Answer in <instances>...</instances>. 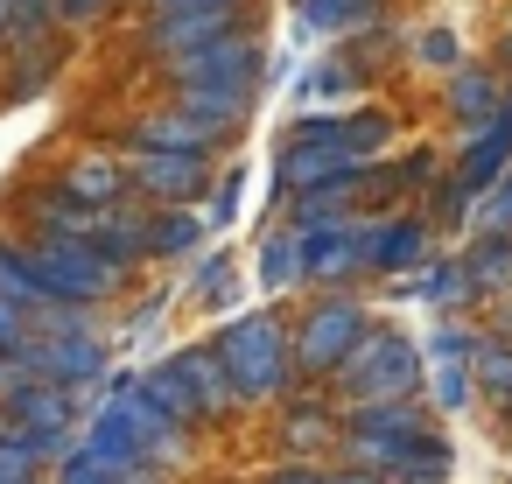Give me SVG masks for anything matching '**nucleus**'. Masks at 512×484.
I'll list each match as a JSON object with an SVG mask.
<instances>
[{
    "mask_svg": "<svg viewBox=\"0 0 512 484\" xmlns=\"http://www.w3.org/2000/svg\"><path fill=\"white\" fill-rule=\"evenodd\" d=\"M330 393V414L337 421H351V414H379V407H407V400H421V344L407 337V330H393V323H372L365 337H358V351L323 379Z\"/></svg>",
    "mask_w": 512,
    "mask_h": 484,
    "instance_id": "f257e3e1",
    "label": "nucleus"
},
{
    "mask_svg": "<svg viewBox=\"0 0 512 484\" xmlns=\"http://www.w3.org/2000/svg\"><path fill=\"white\" fill-rule=\"evenodd\" d=\"M337 456H344V470H365V477H379V484L414 477V470H449L442 435H435V421L421 414V400L337 421Z\"/></svg>",
    "mask_w": 512,
    "mask_h": 484,
    "instance_id": "f03ea898",
    "label": "nucleus"
},
{
    "mask_svg": "<svg viewBox=\"0 0 512 484\" xmlns=\"http://www.w3.org/2000/svg\"><path fill=\"white\" fill-rule=\"evenodd\" d=\"M218 358H225V372H232V393H239V407H267V400H302L295 393V344H288V330L267 316V309H253V316H232L225 330H218Z\"/></svg>",
    "mask_w": 512,
    "mask_h": 484,
    "instance_id": "7ed1b4c3",
    "label": "nucleus"
},
{
    "mask_svg": "<svg viewBox=\"0 0 512 484\" xmlns=\"http://www.w3.org/2000/svg\"><path fill=\"white\" fill-rule=\"evenodd\" d=\"M365 330H372V316H365L351 295H323V302L295 323V372H302V379H330V372L358 351Z\"/></svg>",
    "mask_w": 512,
    "mask_h": 484,
    "instance_id": "20e7f679",
    "label": "nucleus"
},
{
    "mask_svg": "<svg viewBox=\"0 0 512 484\" xmlns=\"http://www.w3.org/2000/svg\"><path fill=\"white\" fill-rule=\"evenodd\" d=\"M470 358H477V323H442V330L421 337V400L435 414H463L477 400Z\"/></svg>",
    "mask_w": 512,
    "mask_h": 484,
    "instance_id": "39448f33",
    "label": "nucleus"
},
{
    "mask_svg": "<svg viewBox=\"0 0 512 484\" xmlns=\"http://www.w3.org/2000/svg\"><path fill=\"white\" fill-rule=\"evenodd\" d=\"M162 78L183 92V85H218V92H260V36L253 29H232L190 57H169Z\"/></svg>",
    "mask_w": 512,
    "mask_h": 484,
    "instance_id": "423d86ee",
    "label": "nucleus"
},
{
    "mask_svg": "<svg viewBox=\"0 0 512 484\" xmlns=\"http://www.w3.org/2000/svg\"><path fill=\"white\" fill-rule=\"evenodd\" d=\"M505 169H512V113L463 141L456 176H449V183H442V197H435V218H463V211H470V197H491V190L505 183Z\"/></svg>",
    "mask_w": 512,
    "mask_h": 484,
    "instance_id": "0eeeda50",
    "label": "nucleus"
},
{
    "mask_svg": "<svg viewBox=\"0 0 512 484\" xmlns=\"http://www.w3.org/2000/svg\"><path fill=\"white\" fill-rule=\"evenodd\" d=\"M22 365L43 379V386H99L106 379V344L92 330H29L22 344Z\"/></svg>",
    "mask_w": 512,
    "mask_h": 484,
    "instance_id": "6e6552de",
    "label": "nucleus"
},
{
    "mask_svg": "<svg viewBox=\"0 0 512 484\" xmlns=\"http://www.w3.org/2000/svg\"><path fill=\"white\" fill-rule=\"evenodd\" d=\"M106 407L127 421V435H134V449H141V463L148 470H169V463H183V449H190V428H176L148 393H141V379H106Z\"/></svg>",
    "mask_w": 512,
    "mask_h": 484,
    "instance_id": "1a4fd4ad",
    "label": "nucleus"
},
{
    "mask_svg": "<svg viewBox=\"0 0 512 484\" xmlns=\"http://www.w3.org/2000/svg\"><path fill=\"white\" fill-rule=\"evenodd\" d=\"M120 169H127V190H134V197H155L162 211H197V197L211 190V169H204L197 155H148V148H127Z\"/></svg>",
    "mask_w": 512,
    "mask_h": 484,
    "instance_id": "9d476101",
    "label": "nucleus"
},
{
    "mask_svg": "<svg viewBox=\"0 0 512 484\" xmlns=\"http://www.w3.org/2000/svg\"><path fill=\"white\" fill-rule=\"evenodd\" d=\"M78 407H85V393L36 379V386H22V393L0 400V421L22 428V435H36V442H50V435H78Z\"/></svg>",
    "mask_w": 512,
    "mask_h": 484,
    "instance_id": "9b49d317",
    "label": "nucleus"
},
{
    "mask_svg": "<svg viewBox=\"0 0 512 484\" xmlns=\"http://www.w3.org/2000/svg\"><path fill=\"white\" fill-rule=\"evenodd\" d=\"M288 141H330V148H344L351 162H372V155L393 148V120L372 113V106H365V113H344V120H337V113H309V120L288 127Z\"/></svg>",
    "mask_w": 512,
    "mask_h": 484,
    "instance_id": "f8f14e48",
    "label": "nucleus"
},
{
    "mask_svg": "<svg viewBox=\"0 0 512 484\" xmlns=\"http://www.w3.org/2000/svg\"><path fill=\"white\" fill-rule=\"evenodd\" d=\"M218 141H225L218 127H204L197 113H183V106L169 99V106H148V113L134 120V141H127V148H148V155H197V162H204Z\"/></svg>",
    "mask_w": 512,
    "mask_h": 484,
    "instance_id": "ddd939ff",
    "label": "nucleus"
},
{
    "mask_svg": "<svg viewBox=\"0 0 512 484\" xmlns=\"http://www.w3.org/2000/svg\"><path fill=\"white\" fill-rule=\"evenodd\" d=\"M358 274H372V218L309 232V281H358Z\"/></svg>",
    "mask_w": 512,
    "mask_h": 484,
    "instance_id": "4468645a",
    "label": "nucleus"
},
{
    "mask_svg": "<svg viewBox=\"0 0 512 484\" xmlns=\"http://www.w3.org/2000/svg\"><path fill=\"white\" fill-rule=\"evenodd\" d=\"M169 372L183 379V393L197 400V414H204V421H225V414L239 407V393H232V372H225L218 344H183V351L169 358Z\"/></svg>",
    "mask_w": 512,
    "mask_h": 484,
    "instance_id": "2eb2a0df",
    "label": "nucleus"
},
{
    "mask_svg": "<svg viewBox=\"0 0 512 484\" xmlns=\"http://www.w3.org/2000/svg\"><path fill=\"white\" fill-rule=\"evenodd\" d=\"M64 197L85 204V211H120V197H127L120 155H71L64 162Z\"/></svg>",
    "mask_w": 512,
    "mask_h": 484,
    "instance_id": "dca6fc26",
    "label": "nucleus"
},
{
    "mask_svg": "<svg viewBox=\"0 0 512 484\" xmlns=\"http://www.w3.org/2000/svg\"><path fill=\"white\" fill-rule=\"evenodd\" d=\"M449 120L463 127V141H470V134H484L491 120H505V92H498V78L463 64V71L449 78Z\"/></svg>",
    "mask_w": 512,
    "mask_h": 484,
    "instance_id": "f3484780",
    "label": "nucleus"
},
{
    "mask_svg": "<svg viewBox=\"0 0 512 484\" xmlns=\"http://www.w3.org/2000/svg\"><path fill=\"white\" fill-rule=\"evenodd\" d=\"M232 29H239L232 15H176V22H148V57H155V71H162L169 57H190V50H204V43L232 36Z\"/></svg>",
    "mask_w": 512,
    "mask_h": 484,
    "instance_id": "a211bd4d",
    "label": "nucleus"
},
{
    "mask_svg": "<svg viewBox=\"0 0 512 484\" xmlns=\"http://www.w3.org/2000/svg\"><path fill=\"white\" fill-rule=\"evenodd\" d=\"M428 253V225L421 218H372V274H407Z\"/></svg>",
    "mask_w": 512,
    "mask_h": 484,
    "instance_id": "6ab92c4d",
    "label": "nucleus"
},
{
    "mask_svg": "<svg viewBox=\"0 0 512 484\" xmlns=\"http://www.w3.org/2000/svg\"><path fill=\"white\" fill-rule=\"evenodd\" d=\"M253 274H260V288H302V281H309V239H302L295 225H288V232H267Z\"/></svg>",
    "mask_w": 512,
    "mask_h": 484,
    "instance_id": "aec40b11",
    "label": "nucleus"
},
{
    "mask_svg": "<svg viewBox=\"0 0 512 484\" xmlns=\"http://www.w3.org/2000/svg\"><path fill=\"white\" fill-rule=\"evenodd\" d=\"M379 8L386 0H295V15H302L309 36H358V29L379 22Z\"/></svg>",
    "mask_w": 512,
    "mask_h": 484,
    "instance_id": "412c9836",
    "label": "nucleus"
},
{
    "mask_svg": "<svg viewBox=\"0 0 512 484\" xmlns=\"http://www.w3.org/2000/svg\"><path fill=\"white\" fill-rule=\"evenodd\" d=\"M281 449H295V463H309L316 449H337V414H330V400H295V414H288V428H281Z\"/></svg>",
    "mask_w": 512,
    "mask_h": 484,
    "instance_id": "4be33fe9",
    "label": "nucleus"
},
{
    "mask_svg": "<svg viewBox=\"0 0 512 484\" xmlns=\"http://www.w3.org/2000/svg\"><path fill=\"white\" fill-rule=\"evenodd\" d=\"M463 267H470V295H491V302H512V239H477L470 253H463Z\"/></svg>",
    "mask_w": 512,
    "mask_h": 484,
    "instance_id": "5701e85b",
    "label": "nucleus"
},
{
    "mask_svg": "<svg viewBox=\"0 0 512 484\" xmlns=\"http://www.w3.org/2000/svg\"><path fill=\"white\" fill-rule=\"evenodd\" d=\"M358 92H365V71H358V64H344V57H330V64H316V71L295 85V106H302V113H316L323 99H358Z\"/></svg>",
    "mask_w": 512,
    "mask_h": 484,
    "instance_id": "b1692460",
    "label": "nucleus"
},
{
    "mask_svg": "<svg viewBox=\"0 0 512 484\" xmlns=\"http://www.w3.org/2000/svg\"><path fill=\"white\" fill-rule=\"evenodd\" d=\"M176 106H183V113H197L204 127H218V134H232V127L246 120V106H253V92H218V85H183V92H176Z\"/></svg>",
    "mask_w": 512,
    "mask_h": 484,
    "instance_id": "393cba45",
    "label": "nucleus"
},
{
    "mask_svg": "<svg viewBox=\"0 0 512 484\" xmlns=\"http://www.w3.org/2000/svg\"><path fill=\"white\" fill-rule=\"evenodd\" d=\"M197 239H204L197 211H148V260H183L197 253Z\"/></svg>",
    "mask_w": 512,
    "mask_h": 484,
    "instance_id": "a878e982",
    "label": "nucleus"
},
{
    "mask_svg": "<svg viewBox=\"0 0 512 484\" xmlns=\"http://www.w3.org/2000/svg\"><path fill=\"white\" fill-rule=\"evenodd\" d=\"M414 295H421L428 309H463V302H477V295H470V267H463V260H428V281H421Z\"/></svg>",
    "mask_w": 512,
    "mask_h": 484,
    "instance_id": "bb28decb",
    "label": "nucleus"
},
{
    "mask_svg": "<svg viewBox=\"0 0 512 484\" xmlns=\"http://www.w3.org/2000/svg\"><path fill=\"white\" fill-rule=\"evenodd\" d=\"M57 484H169L162 470H113V463H92V456H71L57 470Z\"/></svg>",
    "mask_w": 512,
    "mask_h": 484,
    "instance_id": "cd10ccee",
    "label": "nucleus"
},
{
    "mask_svg": "<svg viewBox=\"0 0 512 484\" xmlns=\"http://www.w3.org/2000/svg\"><path fill=\"white\" fill-rule=\"evenodd\" d=\"M414 50H421V64H428V71H449V78L463 71V43H456L449 29H428V36H421Z\"/></svg>",
    "mask_w": 512,
    "mask_h": 484,
    "instance_id": "c85d7f7f",
    "label": "nucleus"
},
{
    "mask_svg": "<svg viewBox=\"0 0 512 484\" xmlns=\"http://www.w3.org/2000/svg\"><path fill=\"white\" fill-rule=\"evenodd\" d=\"M267 484H379V477H365V470H323V463H288Z\"/></svg>",
    "mask_w": 512,
    "mask_h": 484,
    "instance_id": "c756f323",
    "label": "nucleus"
},
{
    "mask_svg": "<svg viewBox=\"0 0 512 484\" xmlns=\"http://www.w3.org/2000/svg\"><path fill=\"white\" fill-rule=\"evenodd\" d=\"M239 197H246V183H239V169H232V176H218V190H211V218H204V232H211V225H232V211H239Z\"/></svg>",
    "mask_w": 512,
    "mask_h": 484,
    "instance_id": "7c9ffc66",
    "label": "nucleus"
},
{
    "mask_svg": "<svg viewBox=\"0 0 512 484\" xmlns=\"http://www.w3.org/2000/svg\"><path fill=\"white\" fill-rule=\"evenodd\" d=\"M484 232H491V239H512V176L484 197Z\"/></svg>",
    "mask_w": 512,
    "mask_h": 484,
    "instance_id": "2f4dec72",
    "label": "nucleus"
},
{
    "mask_svg": "<svg viewBox=\"0 0 512 484\" xmlns=\"http://www.w3.org/2000/svg\"><path fill=\"white\" fill-rule=\"evenodd\" d=\"M155 22H176V15H232L239 0H148Z\"/></svg>",
    "mask_w": 512,
    "mask_h": 484,
    "instance_id": "473e14b6",
    "label": "nucleus"
},
{
    "mask_svg": "<svg viewBox=\"0 0 512 484\" xmlns=\"http://www.w3.org/2000/svg\"><path fill=\"white\" fill-rule=\"evenodd\" d=\"M22 344H29V309H15L0 295V351H22Z\"/></svg>",
    "mask_w": 512,
    "mask_h": 484,
    "instance_id": "72a5a7b5",
    "label": "nucleus"
},
{
    "mask_svg": "<svg viewBox=\"0 0 512 484\" xmlns=\"http://www.w3.org/2000/svg\"><path fill=\"white\" fill-rule=\"evenodd\" d=\"M232 288H239V267H232V260H211V267H204V302H225Z\"/></svg>",
    "mask_w": 512,
    "mask_h": 484,
    "instance_id": "f704fd0d",
    "label": "nucleus"
},
{
    "mask_svg": "<svg viewBox=\"0 0 512 484\" xmlns=\"http://www.w3.org/2000/svg\"><path fill=\"white\" fill-rule=\"evenodd\" d=\"M113 8V0H64V29H85V22H99Z\"/></svg>",
    "mask_w": 512,
    "mask_h": 484,
    "instance_id": "c9c22d12",
    "label": "nucleus"
},
{
    "mask_svg": "<svg viewBox=\"0 0 512 484\" xmlns=\"http://www.w3.org/2000/svg\"><path fill=\"white\" fill-rule=\"evenodd\" d=\"M505 337H512V302H505Z\"/></svg>",
    "mask_w": 512,
    "mask_h": 484,
    "instance_id": "e433bc0d",
    "label": "nucleus"
},
{
    "mask_svg": "<svg viewBox=\"0 0 512 484\" xmlns=\"http://www.w3.org/2000/svg\"><path fill=\"white\" fill-rule=\"evenodd\" d=\"M505 57H512V36H505Z\"/></svg>",
    "mask_w": 512,
    "mask_h": 484,
    "instance_id": "4c0bfd02",
    "label": "nucleus"
},
{
    "mask_svg": "<svg viewBox=\"0 0 512 484\" xmlns=\"http://www.w3.org/2000/svg\"><path fill=\"white\" fill-rule=\"evenodd\" d=\"M505 428H512V407H505Z\"/></svg>",
    "mask_w": 512,
    "mask_h": 484,
    "instance_id": "58836bf2",
    "label": "nucleus"
},
{
    "mask_svg": "<svg viewBox=\"0 0 512 484\" xmlns=\"http://www.w3.org/2000/svg\"><path fill=\"white\" fill-rule=\"evenodd\" d=\"M0 50H8V36H0Z\"/></svg>",
    "mask_w": 512,
    "mask_h": 484,
    "instance_id": "ea45409f",
    "label": "nucleus"
},
{
    "mask_svg": "<svg viewBox=\"0 0 512 484\" xmlns=\"http://www.w3.org/2000/svg\"><path fill=\"white\" fill-rule=\"evenodd\" d=\"M505 113H512V99H505Z\"/></svg>",
    "mask_w": 512,
    "mask_h": 484,
    "instance_id": "a19ab883",
    "label": "nucleus"
}]
</instances>
